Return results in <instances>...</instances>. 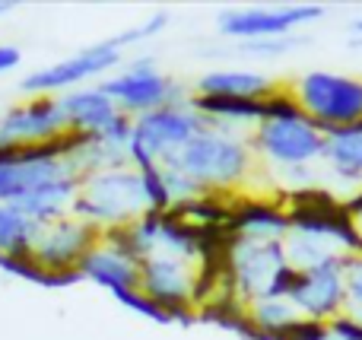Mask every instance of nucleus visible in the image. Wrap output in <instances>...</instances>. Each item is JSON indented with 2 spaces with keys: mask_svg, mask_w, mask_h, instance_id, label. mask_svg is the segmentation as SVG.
I'll use <instances>...</instances> for the list:
<instances>
[{
  "mask_svg": "<svg viewBox=\"0 0 362 340\" xmlns=\"http://www.w3.org/2000/svg\"><path fill=\"white\" fill-rule=\"evenodd\" d=\"M165 25H169V13L159 10V13H153L146 23H140V25H134V29H124V32H118L115 38H108V45L121 51V48H127V45H137V42H146V38L159 35Z\"/></svg>",
  "mask_w": 362,
  "mask_h": 340,
  "instance_id": "26",
  "label": "nucleus"
},
{
  "mask_svg": "<svg viewBox=\"0 0 362 340\" xmlns=\"http://www.w3.org/2000/svg\"><path fill=\"white\" fill-rule=\"evenodd\" d=\"M80 274H83V280L102 286V290H108V293L137 290L140 286V264L137 261L124 258V254H118L115 248L102 245V242L80 261Z\"/></svg>",
  "mask_w": 362,
  "mask_h": 340,
  "instance_id": "15",
  "label": "nucleus"
},
{
  "mask_svg": "<svg viewBox=\"0 0 362 340\" xmlns=\"http://www.w3.org/2000/svg\"><path fill=\"white\" fill-rule=\"evenodd\" d=\"M163 175H165V188L172 194V207L175 204H185V201H194V197L206 194L191 175H185L181 169H172V165H163Z\"/></svg>",
  "mask_w": 362,
  "mask_h": 340,
  "instance_id": "27",
  "label": "nucleus"
},
{
  "mask_svg": "<svg viewBox=\"0 0 362 340\" xmlns=\"http://www.w3.org/2000/svg\"><path fill=\"white\" fill-rule=\"evenodd\" d=\"M206 131V118L191 108V102L163 105L156 112H146L134 118V137L127 146V159L137 172L156 165L163 156H172L191 137Z\"/></svg>",
  "mask_w": 362,
  "mask_h": 340,
  "instance_id": "6",
  "label": "nucleus"
},
{
  "mask_svg": "<svg viewBox=\"0 0 362 340\" xmlns=\"http://www.w3.org/2000/svg\"><path fill=\"white\" fill-rule=\"evenodd\" d=\"M99 242H102L99 226H93V223L70 213V216H64V220L42 226L35 245H32V254H35V261L45 264L48 271H74Z\"/></svg>",
  "mask_w": 362,
  "mask_h": 340,
  "instance_id": "10",
  "label": "nucleus"
},
{
  "mask_svg": "<svg viewBox=\"0 0 362 340\" xmlns=\"http://www.w3.org/2000/svg\"><path fill=\"white\" fill-rule=\"evenodd\" d=\"M115 299H118L124 309H131V312H137V315H144V318H150V322H159V324H172V318L163 312V305L156 303L153 296H146L144 290H118V293H112Z\"/></svg>",
  "mask_w": 362,
  "mask_h": 340,
  "instance_id": "25",
  "label": "nucleus"
},
{
  "mask_svg": "<svg viewBox=\"0 0 362 340\" xmlns=\"http://www.w3.org/2000/svg\"><path fill=\"white\" fill-rule=\"evenodd\" d=\"M321 6H245V10H223L219 13V32L242 42L257 38H286L296 25L321 19Z\"/></svg>",
  "mask_w": 362,
  "mask_h": 340,
  "instance_id": "11",
  "label": "nucleus"
},
{
  "mask_svg": "<svg viewBox=\"0 0 362 340\" xmlns=\"http://www.w3.org/2000/svg\"><path fill=\"white\" fill-rule=\"evenodd\" d=\"M289 299L305 322L331 324L344 315V258H331L312 271L296 274Z\"/></svg>",
  "mask_w": 362,
  "mask_h": 340,
  "instance_id": "9",
  "label": "nucleus"
},
{
  "mask_svg": "<svg viewBox=\"0 0 362 340\" xmlns=\"http://www.w3.org/2000/svg\"><path fill=\"white\" fill-rule=\"evenodd\" d=\"M64 131L67 118L54 95H29L0 118V143H45Z\"/></svg>",
  "mask_w": 362,
  "mask_h": 340,
  "instance_id": "13",
  "label": "nucleus"
},
{
  "mask_svg": "<svg viewBox=\"0 0 362 340\" xmlns=\"http://www.w3.org/2000/svg\"><path fill=\"white\" fill-rule=\"evenodd\" d=\"M23 61V51L16 45H0V74H10V70L19 67Z\"/></svg>",
  "mask_w": 362,
  "mask_h": 340,
  "instance_id": "30",
  "label": "nucleus"
},
{
  "mask_svg": "<svg viewBox=\"0 0 362 340\" xmlns=\"http://www.w3.org/2000/svg\"><path fill=\"white\" fill-rule=\"evenodd\" d=\"M70 213L99 229L134 223L137 216L146 213L140 172L134 165H121V169L93 172V175L80 178V191H76Z\"/></svg>",
  "mask_w": 362,
  "mask_h": 340,
  "instance_id": "4",
  "label": "nucleus"
},
{
  "mask_svg": "<svg viewBox=\"0 0 362 340\" xmlns=\"http://www.w3.org/2000/svg\"><path fill=\"white\" fill-rule=\"evenodd\" d=\"M159 252L175 254V258H181V261L197 264V258H200L197 226L185 223L181 216L172 213V210L169 213H163V226H159Z\"/></svg>",
  "mask_w": 362,
  "mask_h": 340,
  "instance_id": "21",
  "label": "nucleus"
},
{
  "mask_svg": "<svg viewBox=\"0 0 362 340\" xmlns=\"http://www.w3.org/2000/svg\"><path fill=\"white\" fill-rule=\"evenodd\" d=\"M344 318L362 328V248L344 258Z\"/></svg>",
  "mask_w": 362,
  "mask_h": 340,
  "instance_id": "22",
  "label": "nucleus"
},
{
  "mask_svg": "<svg viewBox=\"0 0 362 340\" xmlns=\"http://www.w3.org/2000/svg\"><path fill=\"white\" fill-rule=\"evenodd\" d=\"M229 274L232 293L245 305L264 296H289L296 283V271L286 261L283 242L251 239V235L238 233H232L229 242Z\"/></svg>",
  "mask_w": 362,
  "mask_h": 340,
  "instance_id": "3",
  "label": "nucleus"
},
{
  "mask_svg": "<svg viewBox=\"0 0 362 340\" xmlns=\"http://www.w3.org/2000/svg\"><path fill=\"white\" fill-rule=\"evenodd\" d=\"M293 102L321 131L362 127V80L331 70H312L293 83Z\"/></svg>",
  "mask_w": 362,
  "mask_h": 340,
  "instance_id": "5",
  "label": "nucleus"
},
{
  "mask_svg": "<svg viewBox=\"0 0 362 340\" xmlns=\"http://www.w3.org/2000/svg\"><path fill=\"white\" fill-rule=\"evenodd\" d=\"M280 89L264 74L248 70H213L204 74L194 86V95H219V99H270Z\"/></svg>",
  "mask_w": 362,
  "mask_h": 340,
  "instance_id": "16",
  "label": "nucleus"
},
{
  "mask_svg": "<svg viewBox=\"0 0 362 340\" xmlns=\"http://www.w3.org/2000/svg\"><path fill=\"white\" fill-rule=\"evenodd\" d=\"M353 32H359V35H362V19H356V23H353Z\"/></svg>",
  "mask_w": 362,
  "mask_h": 340,
  "instance_id": "34",
  "label": "nucleus"
},
{
  "mask_svg": "<svg viewBox=\"0 0 362 340\" xmlns=\"http://www.w3.org/2000/svg\"><path fill=\"white\" fill-rule=\"evenodd\" d=\"M264 105H267V115L248 137L251 150L257 156L283 165V169H296V165H308L315 159H321L325 131L315 121H308L293 99L276 93L270 99H264Z\"/></svg>",
  "mask_w": 362,
  "mask_h": 340,
  "instance_id": "2",
  "label": "nucleus"
},
{
  "mask_svg": "<svg viewBox=\"0 0 362 340\" xmlns=\"http://www.w3.org/2000/svg\"><path fill=\"white\" fill-rule=\"evenodd\" d=\"M248 318H251V324H255V331L261 334V340H283L305 322L289 296L257 299V303L248 305Z\"/></svg>",
  "mask_w": 362,
  "mask_h": 340,
  "instance_id": "18",
  "label": "nucleus"
},
{
  "mask_svg": "<svg viewBox=\"0 0 362 340\" xmlns=\"http://www.w3.org/2000/svg\"><path fill=\"white\" fill-rule=\"evenodd\" d=\"M42 226L25 220L10 204H0V254H29Z\"/></svg>",
  "mask_w": 362,
  "mask_h": 340,
  "instance_id": "20",
  "label": "nucleus"
},
{
  "mask_svg": "<svg viewBox=\"0 0 362 340\" xmlns=\"http://www.w3.org/2000/svg\"><path fill=\"white\" fill-rule=\"evenodd\" d=\"M127 70H131V74H153V70H156V57H137V61H131L127 64Z\"/></svg>",
  "mask_w": 362,
  "mask_h": 340,
  "instance_id": "31",
  "label": "nucleus"
},
{
  "mask_svg": "<svg viewBox=\"0 0 362 340\" xmlns=\"http://www.w3.org/2000/svg\"><path fill=\"white\" fill-rule=\"evenodd\" d=\"M0 271L10 274V277H19L25 283L45 286V277H48V267L38 264L35 254H0Z\"/></svg>",
  "mask_w": 362,
  "mask_h": 340,
  "instance_id": "24",
  "label": "nucleus"
},
{
  "mask_svg": "<svg viewBox=\"0 0 362 340\" xmlns=\"http://www.w3.org/2000/svg\"><path fill=\"white\" fill-rule=\"evenodd\" d=\"M102 93L112 95L115 105L124 115H131V118L156 112V108H163V105L187 102L185 89H181L175 80H169L165 74H159V70H153V74H131V70H124V74L102 83Z\"/></svg>",
  "mask_w": 362,
  "mask_h": 340,
  "instance_id": "12",
  "label": "nucleus"
},
{
  "mask_svg": "<svg viewBox=\"0 0 362 340\" xmlns=\"http://www.w3.org/2000/svg\"><path fill=\"white\" fill-rule=\"evenodd\" d=\"M296 38H257V42H245L242 48L251 54H280V51L293 48Z\"/></svg>",
  "mask_w": 362,
  "mask_h": 340,
  "instance_id": "29",
  "label": "nucleus"
},
{
  "mask_svg": "<svg viewBox=\"0 0 362 340\" xmlns=\"http://www.w3.org/2000/svg\"><path fill=\"white\" fill-rule=\"evenodd\" d=\"M140 184H144V197H146V210L153 213H169L172 210V194L165 188V175L163 165H150V169L140 172Z\"/></svg>",
  "mask_w": 362,
  "mask_h": 340,
  "instance_id": "23",
  "label": "nucleus"
},
{
  "mask_svg": "<svg viewBox=\"0 0 362 340\" xmlns=\"http://www.w3.org/2000/svg\"><path fill=\"white\" fill-rule=\"evenodd\" d=\"M16 10V4H13V0H4V4H0V16H6V13H13Z\"/></svg>",
  "mask_w": 362,
  "mask_h": 340,
  "instance_id": "33",
  "label": "nucleus"
},
{
  "mask_svg": "<svg viewBox=\"0 0 362 340\" xmlns=\"http://www.w3.org/2000/svg\"><path fill=\"white\" fill-rule=\"evenodd\" d=\"M350 223H353V229H356V239H359V245H362V201H359V204H353V210H350Z\"/></svg>",
  "mask_w": 362,
  "mask_h": 340,
  "instance_id": "32",
  "label": "nucleus"
},
{
  "mask_svg": "<svg viewBox=\"0 0 362 340\" xmlns=\"http://www.w3.org/2000/svg\"><path fill=\"white\" fill-rule=\"evenodd\" d=\"M331 172L346 182H362V127H340L325 134V153H321Z\"/></svg>",
  "mask_w": 362,
  "mask_h": 340,
  "instance_id": "19",
  "label": "nucleus"
},
{
  "mask_svg": "<svg viewBox=\"0 0 362 340\" xmlns=\"http://www.w3.org/2000/svg\"><path fill=\"white\" fill-rule=\"evenodd\" d=\"M99 137L105 140L108 146H118V150H127V146H131V137H134V118H131V115L121 112L118 118H115L112 124H108V131H102Z\"/></svg>",
  "mask_w": 362,
  "mask_h": 340,
  "instance_id": "28",
  "label": "nucleus"
},
{
  "mask_svg": "<svg viewBox=\"0 0 362 340\" xmlns=\"http://www.w3.org/2000/svg\"><path fill=\"white\" fill-rule=\"evenodd\" d=\"M194 274H197V264L181 261L175 254L156 252L140 264V290L156 299L172 322L191 324L197 322V309H194V299H191Z\"/></svg>",
  "mask_w": 362,
  "mask_h": 340,
  "instance_id": "7",
  "label": "nucleus"
},
{
  "mask_svg": "<svg viewBox=\"0 0 362 340\" xmlns=\"http://www.w3.org/2000/svg\"><path fill=\"white\" fill-rule=\"evenodd\" d=\"M251 163H255V150H251L248 137L216 131V127H206L197 137L187 140L178 153L159 159V165L181 169L204 191H216V194L242 184L251 172Z\"/></svg>",
  "mask_w": 362,
  "mask_h": 340,
  "instance_id": "1",
  "label": "nucleus"
},
{
  "mask_svg": "<svg viewBox=\"0 0 362 340\" xmlns=\"http://www.w3.org/2000/svg\"><path fill=\"white\" fill-rule=\"evenodd\" d=\"M229 229L238 235H251V239H274L283 242L289 233V213H283L276 204L248 201L232 207Z\"/></svg>",
  "mask_w": 362,
  "mask_h": 340,
  "instance_id": "17",
  "label": "nucleus"
},
{
  "mask_svg": "<svg viewBox=\"0 0 362 340\" xmlns=\"http://www.w3.org/2000/svg\"><path fill=\"white\" fill-rule=\"evenodd\" d=\"M61 108H64V118H67V131H80V134L108 131V124L121 115V108L115 105L112 95L102 93V86L70 89L61 99Z\"/></svg>",
  "mask_w": 362,
  "mask_h": 340,
  "instance_id": "14",
  "label": "nucleus"
},
{
  "mask_svg": "<svg viewBox=\"0 0 362 340\" xmlns=\"http://www.w3.org/2000/svg\"><path fill=\"white\" fill-rule=\"evenodd\" d=\"M121 61H124V54H121L118 48H112L108 42H99V45H89V48L64 57V61L51 64V67L29 74L19 83V89L29 95H54V93H61V89H70V86H76V83L89 80V76L108 74V70H115Z\"/></svg>",
  "mask_w": 362,
  "mask_h": 340,
  "instance_id": "8",
  "label": "nucleus"
}]
</instances>
